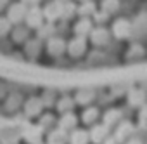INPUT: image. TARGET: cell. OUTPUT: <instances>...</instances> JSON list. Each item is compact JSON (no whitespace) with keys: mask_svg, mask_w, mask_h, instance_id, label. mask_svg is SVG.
<instances>
[{"mask_svg":"<svg viewBox=\"0 0 147 144\" xmlns=\"http://www.w3.org/2000/svg\"><path fill=\"white\" fill-rule=\"evenodd\" d=\"M62 4H64V2H61V0H52L50 4H47V5L42 9L43 18H45L49 23L57 21V19L62 16Z\"/></svg>","mask_w":147,"mask_h":144,"instance_id":"cell-6","label":"cell"},{"mask_svg":"<svg viewBox=\"0 0 147 144\" xmlns=\"http://www.w3.org/2000/svg\"><path fill=\"white\" fill-rule=\"evenodd\" d=\"M67 139H69V144H88V132L75 127Z\"/></svg>","mask_w":147,"mask_h":144,"instance_id":"cell-13","label":"cell"},{"mask_svg":"<svg viewBox=\"0 0 147 144\" xmlns=\"http://www.w3.org/2000/svg\"><path fill=\"white\" fill-rule=\"evenodd\" d=\"M119 9V0H102V11L106 14H113Z\"/></svg>","mask_w":147,"mask_h":144,"instance_id":"cell-22","label":"cell"},{"mask_svg":"<svg viewBox=\"0 0 147 144\" xmlns=\"http://www.w3.org/2000/svg\"><path fill=\"white\" fill-rule=\"evenodd\" d=\"M42 134H43V128L40 125H35V123H24L21 128V137L28 144H40Z\"/></svg>","mask_w":147,"mask_h":144,"instance_id":"cell-1","label":"cell"},{"mask_svg":"<svg viewBox=\"0 0 147 144\" xmlns=\"http://www.w3.org/2000/svg\"><path fill=\"white\" fill-rule=\"evenodd\" d=\"M116 128H114V139L118 141V142H125L126 139H130L131 137V134H133V123L131 122H128V120H119L116 125H114Z\"/></svg>","mask_w":147,"mask_h":144,"instance_id":"cell-3","label":"cell"},{"mask_svg":"<svg viewBox=\"0 0 147 144\" xmlns=\"http://www.w3.org/2000/svg\"><path fill=\"white\" fill-rule=\"evenodd\" d=\"M40 144H42V142H40Z\"/></svg>","mask_w":147,"mask_h":144,"instance_id":"cell-31","label":"cell"},{"mask_svg":"<svg viewBox=\"0 0 147 144\" xmlns=\"http://www.w3.org/2000/svg\"><path fill=\"white\" fill-rule=\"evenodd\" d=\"M26 11H28V7L23 5L21 2L11 5V9L7 11V21H9L11 24H19V23H23V21H24V16H26Z\"/></svg>","mask_w":147,"mask_h":144,"instance_id":"cell-7","label":"cell"},{"mask_svg":"<svg viewBox=\"0 0 147 144\" xmlns=\"http://www.w3.org/2000/svg\"><path fill=\"white\" fill-rule=\"evenodd\" d=\"M88 35H90V40H92L94 45H106L109 42V31L102 26L100 28H92Z\"/></svg>","mask_w":147,"mask_h":144,"instance_id":"cell-10","label":"cell"},{"mask_svg":"<svg viewBox=\"0 0 147 144\" xmlns=\"http://www.w3.org/2000/svg\"><path fill=\"white\" fill-rule=\"evenodd\" d=\"M66 141H67V134H66V130H62V128H55V130L49 132L47 144H66Z\"/></svg>","mask_w":147,"mask_h":144,"instance_id":"cell-16","label":"cell"},{"mask_svg":"<svg viewBox=\"0 0 147 144\" xmlns=\"http://www.w3.org/2000/svg\"><path fill=\"white\" fill-rule=\"evenodd\" d=\"M26 35H28V28H26V30L18 28V30L14 31V40H16V42H23V40L26 38Z\"/></svg>","mask_w":147,"mask_h":144,"instance_id":"cell-25","label":"cell"},{"mask_svg":"<svg viewBox=\"0 0 147 144\" xmlns=\"http://www.w3.org/2000/svg\"><path fill=\"white\" fill-rule=\"evenodd\" d=\"M73 108H75V101H73L71 97H67V96H64L62 99H59V101H57V109H59V113L71 111Z\"/></svg>","mask_w":147,"mask_h":144,"instance_id":"cell-21","label":"cell"},{"mask_svg":"<svg viewBox=\"0 0 147 144\" xmlns=\"http://www.w3.org/2000/svg\"><path fill=\"white\" fill-rule=\"evenodd\" d=\"M21 4L26 5V7H35V5L40 4V0H21Z\"/></svg>","mask_w":147,"mask_h":144,"instance_id":"cell-27","label":"cell"},{"mask_svg":"<svg viewBox=\"0 0 147 144\" xmlns=\"http://www.w3.org/2000/svg\"><path fill=\"white\" fill-rule=\"evenodd\" d=\"M94 26H92V21H90V18H82L75 26H73V31H75V35H80V37H87L88 33H90V30H92Z\"/></svg>","mask_w":147,"mask_h":144,"instance_id":"cell-14","label":"cell"},{"mask_svg":"<svg viewBox=\"0 0 147 144\" xmlns=\"http://www.w3.org/2000/svg\"><path fill=\"white\" fill-rule=\"evenodd\" d=\"M66 50L69 52L71 57H80V56H83L85 50H87V38L76 35L69 43H66Z\"/></svg>","mask_w":147,"mask_h":144,"instance_id":"cell-5","label":"cell"},{"mask_svg":"<svg viewBox=\"0 0 147 144\" xmlns=\"http://www.w3.org/2000/svg\"><path fill=\"white\" fill-rule=\"evenodd\" d=\"M109 135V128L104 123H97L92 127V130L88 132V141H92L94 144H100L106 137Z\"/></svg>","mask_w":147,"mask_h":144,"instance_id":"cell-9","label":"cell"},{"mask_svg":"<svg viewBox=\"0 0 147 144\" xmlns=\"http://www.w3.org/2000/svg\"><path fill=\"white\" fill-rule=\"evenodd\" d=\"M94 97H95V92H94V90L83 89V90H78V92H76L75 103H78V104H82V106H87V104H90V103L94 101Z\"/></svg>","mask_w":147,"mask_h":144,"instance_id":"cell-17","label":"cell"},{"mask_svg":"<svg viewBox=\"0 0 147 144\" xmlns=\"http://www.w3.org/2000/svg\"><path fill=\"white\" fill-rule=\"evenodd\" d=\"M52 122H54V116H52V115H43V116H42V120H40V123H38V125H40V127H42V128H45V127H47V125H49V123H50V125H52Z\"/></svg>","mask_w":147,"mask_h":144,"instance_id":"cell-26","label":"cell"},{"mask_svg":"<svg viewBox=\"0 0 147 144\" xmlns=\"http://www.w3.org/2000/svg\"><path fill=\"white\" fill-rule=\"evenodd\" d=\"M76 123H78V118H76V115L73 113V111H66V113H62V116H61V120H59V128H62V130H73L76 127Z\"/></svg>","mask_w":147,"mask_h":144,"instance_id":"cell-12","label":"cell"},{"mask_svg":"<svg viewBox=\"0 0 147 144\" xmlns=\"http://www.w3.org/2000/svg\"><path fill=\"white\" fill-rule=\"evenodd\" d=\"M119 120H121V111L116 109V108H111V109H107V111L104 113V120H102V123H104L107 128H111V127H114Z\"/></svg>","mask_w":147,"mask_h":144,"instance_id":"cell-15","label":"cell"},{"mask_svg":"<svg viewBox=\"0 0 147 144\" xmlns=\"http://www.w3.org/2000/svg\"><path fill=\"white\" fill-rule=\"evenodd\" d=\"M100 144H119V142H118V141H116L113 135H107V137H106V139H104Z\"/></svg>","mask_w":147,"mask_h":144,"instance_id":"cell-28","label":"cell"},{"mask_svg":"<svg viewBox=\"0 0 147 144\" xmlns=\"http://www.w3.org/2000/svg\"><path fill=\"white\" fill-rule=\"evenodd\" d=\"M45 18H43V12L42 9H38V5L35 7H28L26 11V16H24V23L30 30H38L42 24H43Z\"/></svg>","mask_w":147,"mask_h":144,"instance_id":"cell-2","label":"cell"},{"mask_svg":"<svg viewBox=\"0 0 147 144\" xmlns=\"http://www.w3.org/2000/svg\"><path fill=\"white\" fill-rule=\"evenodd\" d=\"M97 118H99V109L95 106H90L82 113V122L85 125H94L97 122Z\"/></svg>","mask_w":147,"mask_h":144,"instance_id":"cell-19","label":"cell"},{"mask_svg":"<svg viewBox=\"0 0 147 144\" xmlns=\"http://www.w3.org/2000/svg\"><path fill=\"white\" fill-rule=\"evenodd\" d=\"M125 144H142V142H140L138 139H135V137H133V139H126V142H125Z\"/></svg>","mask_w":147,"mask_h":144,"instance_id":"cell-29","label":"cell"},{"mask_svg":"<svg viewBox=\"0 0 147 144\" xmlns=\"http://www.w3.org/2000/svg\"><path fill=\"white\" fill-rule=\"evenodd\" d=\"M144 101H145V96L142 90H130L128 92V103L133 104V106H144Z\"/></svg>","mask_w":147,"mask_h":144,"instance_id":"cell-20","label":"cell"},{"mask_svg":"<svg viewBox=\"0 0 147 144\" xmlns=\"http://www.w3.org/2000/svg\"><path fill=\"white\" fill-rule=\"evenodd\" d=\"M47 50H49V54L54 56V57L64 54V50H66V42H64V38H61V37H50L49 42H47Z\"/></svg>","mask_w":147,"mask_h":144,"instance_id":"cell-8","label":"cell"},{"mask_svg":"<svg viewBox=\"0 0 147 144\" xmlns=\"http://www.w3.org/2000/svg\"><path fill=\"white\" fill-rule=\"evenodd\" d=\"M9 30H11V23L7 21V18H2L0 19V37L9 33Z\"/></svg>","mask_w":147,"mask_h":144,"instance_id":"cell-24","label":"cell"},{"mask_svg":"<svg viewBox=\"0 0 147 144\" xmlns=\"http://www.w3.org/2000/svg\"><path fill=\"white\" fill-rule=\"evenodd\" d=\"M131 31H133V26H131V23H130L128 19H125V18L116 19L114 24H113V35H114L118 40L128 38V37L131 35Z\"/></svg>","mask_w":147,"mask_h":144,"instance_id":"cell-4","label":"cell"},{"mask_svg":"<svg viewBox=\"0 0 147 144\" xmlns=\"http://www.w3.org/2000/svg\"><path fill=\"white\" fill-rule=\"evenodd\" d=\"M42 109H43V103H42V99H38V97H31V99H28L26 104H24V113H26V116H36V115L42 113Z\"/></svg>","mask_w":147,"mask_h":144,"instance_id":"cell-11","label":"cell"},{"mask_svg":"<svg viewBox=\"0 0 147 144\" xmlns=\"http://www.w3.org/2000/svg\"><path fill=\"white\" fill-rule=\"evenodd\" d=\"M95 4L92 0H82V5L76 7V14H80L82 18H90L94 12H95Z\"/></svg>","mask_w":147,"mask_h":144,"instance_id":"cell-18","label":"cell"},{"mask_svg":"<svg viewBox=\"0 0 147 144\" xmlns=\"http://www.w3.org/2000/svg\"><path fill=\"white\" fill-rule=\"evenodd\" d=\"M75 12H76V5L73 4V2H64V4H62V16H61V18L67 19V18H71Z\"/></svg>","mask_w":147,"mask_h":144,"instance_id":"cell-23","label":"cell"},{"mask_svg":"<svg viewBox=\"0 0 147 144\" xmlns=\"http://www.w3.org/2000/svg\"><path fill=\"white\" fill-rule=\"evenodd\" d=\"M61 2H66V0H61Z\"/></svg>","mask_w":147,"mask_h":144,"instance_id":"cell-30","label":"cell"}]
</instances>
